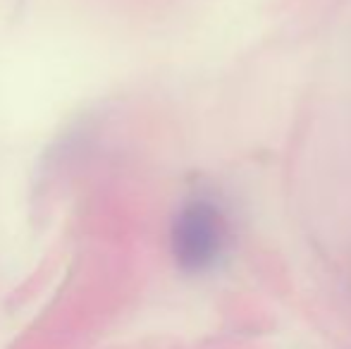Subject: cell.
I'll use <instances>...</instances> for the list:
<instances>
[{"label": "cell", "mask_w": 351, "mask_h": 349, "mask_svg": "<svg viewBox=\"0 0 351 349\" xmlns=\"http://www.w3.org/2000/svg\"><path fill=\"white\" fill-rule=\"evenodd\" d=\"M227 239H230V225L225 210L206 196L186 201L172 220V256L186 273L210 270L225 254Z\"/></svg>", "instance_id": "cell-1"}]
</instances>
